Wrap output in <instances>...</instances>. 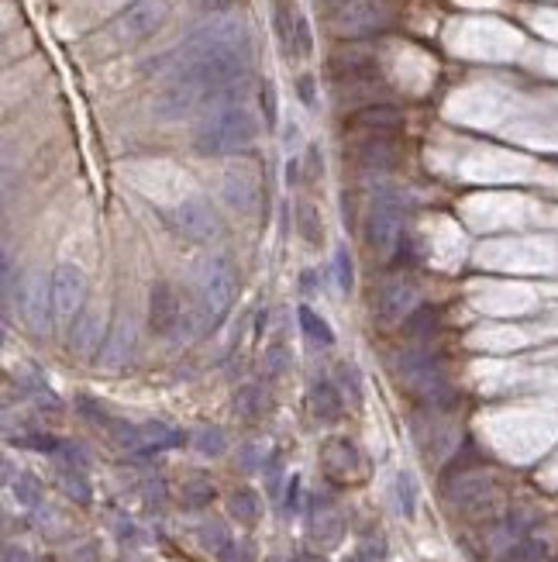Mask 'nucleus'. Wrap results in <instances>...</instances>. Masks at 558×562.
Returning a JSON list of instances; mask_svg holds the SVG:
<instances>
[{
    "instance_id": "nucleus-1",
    "label": "nucleus",
    "mask_w": 558,
    "mask_h": 562,
    "mask_svg": "<svg viewBox=\"0 0 558 562\" xmlns=\"http://www.w3.org/2000/svg\"><path fill=\"white\" fill-rule=\"evenodd\" d=\"M259 139V118L248 108L238 87L203 100V118L193 128V149L201 156H234Z\"/></svg>"
},
{
    "instance_id": "nucleus-2",
    "label": "nucleus",
    "mask_w": 558,
    "mask_h": 562,
    "mask_svg": "<svg viewBox=\"0 0 558 562\" xmlns=\"http://www.w3.org/2000/svg\"><path fill=\"white\" fill-rule=\"evenodd\" d=\"M403 218H407V193L393 183H376L372 211L366 218V242L379 259H389L403 242Z\"/></svg>"
},
{
    "instance_id": "nucleus-3",
    "label": "nucleus",
    "mask_w": 558,
    "mask_h": 562,
    "mask_svg": "<svg viewBox=\"0 0 558 562\" xmlns=\"http://www.w3.org/2000/svg\"><path fill=\"white\" fill-rule=\"evenodd\" d=\"M397 373H400V383L407 390L420 397L428 407L434 411H449L455 404V393H451L449 380L441 373V366L428 356V352H420V349H407L397 356Z\"/></svg>"
},
{
    "instance_id": "nucleus-4",
    "label": "nucleus",
    "mask_w": 558,
    "mask_h": 562,
    "mask_svg": "<svg viewBox=\"0 0 558 562\" xmlns=\"http://www.w3.org/2000/svg\"><path fill=\"white\" fill-rule=\"evenodd\" d=\"M445 497L455 511H462L469 517H482L493 515L500 507V486L486 469H465L445 484Z\"/></svg>"
},
{
    "instance_id": "nucleus-5",
    "label": "nucleus",
    "mask_w": 558,
    "mask_h": 562,
    "mask_svg": "<svg viewBox=\"0 0 558 562\" xmlns=\"http://www.w3.org/2000/svg\"><path fill=\"white\" fill-rule=\"evenodd\" d=\"M197 286H201V304L203 311L214 317V325L232 311L234 294H238V276H234L232 263L224 255H211L201 263L197 273Z\"/></svg>"
},
{
    "instance_id": "nucleus-6",
    "label": "nucleus",
    "mask_w": 558,
    "mask_h": 562,
    "mask_svg": "<svg viewBox=\"0 0 558 562\" xmlns=\"http://www.w3.org/2000/svg\"><path fill=\"white\" fill-rule=\"evenodd\" d=\"M166 15H170L166 0H131L121 15L114 17L110 35H114L118 46H139V42L152 38L162 28Z\"/></svg>"
},
{
    "instance_id": "nucleus-7",
    "label": "nucleus",
    "mask_w": 558,
    "mask_h": 562,
    "mask_svg": "<svg viewBox=\"0 0 558 562\" xmlns=\"http://www.w3.org/2000/svg\"><path fill=\"white\" fill-rule=\"evenodd\" d=\"M170 224L172 232L180 234V238H186V242H193V245H211V242H217L224 234L221 214L207 201H201V197L176 203L170 211Z\"/></svg>"
},
{
    "instance_id": "nucleus-8",
    "label": "nucleus",
    "mask_w": 558,
    "mask_h": 562,
    "mask_svg": "<svg viewBox=\"0 0 558 562\" xmlns=\"http://www.w3.org/2000/svg\"><path fill=\"white\" fill-rule=\"evenodd\" d=\"M331 15H335V28L352 38L383 32L389 25V7L383 0H331Z\"/></svg>"
},
{
    "instance_id": "nucleus-9",
    "label": "nucleus",
    "mask_w": 558,
    "mask_h": 562,
    "mask_svg": "<svg viewBox=\"0 0 558 562\" xmlns=\"http://www.w3.org/2000/svg\"><path fill=\"white\" fill-rule=\"evenodd\" d=\"M52 304H56V314L59 317H77L87 304V273L73 263H59L52 269Z\"/></svg>"
},
{
    "instance_id": "nucleus-10",
    "label": "nucleus",
    "mask_w": 558,
    "mask_h": 562,
    "mask_svg": "<svg viewBox=\"0 0 558 562\" xmlns=\"http://www.w3.org/2000/svg\"><path fill=\"white\" fill-rule=\"evenodd\" d=\"M418 300H420L418 286L410 280H403V276H397V280H387L379 286L372 311H376V317L383 325H397V321H407L410 314L418 311Z\"/></svg>"
},
{
    "instance_id": "nucleus-11",
    "label": "nucleus",
    "mask_w": 558,
    "mask_h": 562,
    "mask_svg": "<svg viewBox=\"0 0 558 562\" xmlns=\"http://www.w3.org/2000/svg\"><path fill=\"white\" fill-rule=\"evenodd\" d=\"M21 311H25V321H28V328L35 335H46L52 328V311H56V304H52V283H46L42 273L28 276V283L21 286Z\"/></svg>"
},
{
    "instance_id": "nucleus-12",
    "label": "nucleus",
    "mask_w": 558,
    "mask_h": 562,
    "mask_svg": "<svg viewBox=\"0 0 558 562\" xmlns=\"http://www.w3.org/2000/svg\"><path fill=\"white\" fill-rule=\"evenodd\" d=\"M321 466L335 484H352L362 476V453L348 438H327L321 449Z\"/></svg>"
},
{
    "instance_id": "nucleus-13",
    "label": "nucleus",
    "mask_w": 558,
    "mask_h": 562,
    "mask_svg": "<svg viewBox=\"0 0 558 562\" xmlns=\"http://www.w3.org/2000/svg\"><path fill=\"white\" fill-rule=\"evenodd\" d=\"M180 321H183L180 294L172 290L170 283H155L152 290H149V325H152V331L172 338L176 328H180Z\"/></svg>"
},
{
    "instance_id": "nucleus-14",
    "label": "nucleus",
    "mask_w": 558,
    "mask_h": 562,
    "mask_svg": "<svg viewBox=\"0 0 558 562\" xmlns=\"http://www.w3.org/2000/svg\"><path fill=\"white\" fill-rule=\"evenodd\" d=\"M221 197L238 214H255L263 207V190H259L252 172H228L224 183H221Z\"/></svg>"
},
{
    "instance_id": "nucleus-15",
    "label": "nucleus",
    "mask_w": 558,
    "mask_h": 562,
    "mask_svg": "<svg viewBox=\"0 0 558 562\" xmlns=\"http://www.w3.org/2000/svg\"><path fill=\"white\" fill-rule=\"evenodd\" d=\"M131 352H135V325H131V317H118L100 345V362L108 369H121V366H128Z\"/></svg>"
},
{
    "instance_id": "nucleus-16",
    "label": "nucleus",
    "mask_w": 558,
    "mask_h": 562,
    "mask_svg": "<svg viewBox=\"0 0 558 562\" xmlns=\"http://www.w3.org/2000/svg\"><path fill=\"white\" fill-rule=\"evenodd\" d=\"M310 542L317 548H335L341 542V535H345V521L335 507H327V504H314V511H310Z\"/></svg>"
},
{
    "instance_id": "nucleus-17",
    "label": "nucleus",
    "mask_w": 558,
    "mask_h": 562,
    "mask_svg": "<svg viewBox=\"0 0 558 562\" xmlns=\"http://www.w3.org/2000/svg\"><path fill=\"white\" fill-rule=\"evenodd\" d=\"M356 159H358V166H366V170H372V172H387V170H397V166H400L397 141L383 139V135L362 141L356 149Z\"/></svg>"
},
{
    "instance_id": "nucleus-18",
    "label": "nucleus",
    "mask_w": 558,
    "mask_h": 562,
    "mask_svg": "<svg viewBox=\"0 0 558 562\" xmlns=\"http://www.w3.org/2000/svg\"><path fill=\"white\" fill-rule=\"evenodd\" d=\"M203 104V97L193 90V87H183V83H170V90L159 97L152 104V110L162 118V121H176V118H183L190 110Z\"/></svg>"
},
{
    "instance_id": "nucleus-19",
    "label": "nucleus",
    "mask_w": 558,
    "mask_h": 562,
    "mask_svg": "<svg viewBox=\"0 0 558 562\" xmlns=\"http://www.w3.org/2000/svg\"><path fill=\"white\" fill-rule=\"evenodd\" d=\"M69 349L77 356H93L100 349V314L79 311L73 328H69Z\"/></svg>"
},
{
    "instance_id": "nucleus-20",
    "label": "nucleus",
    "mask_w": 558,
    "mask_h": 562,
    "mask_svg": "<svg viewBox=\"0 0 558 562\" xmlns=\"http://www.w3.org/2000/svg\"><path fill=\"white\" fill-rule=\"evenodd\" d=\"M310 411H314V418L325 424H335L341 418V411H345V401H341V393L335 383H327V380H317L314 387H310Z\"/></svg>"
},
{
    "instance_id": "nucleus-21",
    "label": "nucleus",
    "mask_w": 558,
    "mask_h": 562,
    "mask_svg": "<svg viewBox=\"0 0 558 562\" xmlns=\"http://www.w3.org/2000/svg\"><path fill=\"white\" fill-rule=\"evenodd\" d=\"M403 114L393 104H366L362 110L352 114V125L356 128H369V131H393V128H400Z\"/></svg>"
},
{
    "instance_id": "nucleus-22",
    "label": "nucleus",
    "mask_w": 558,
    "mask_h": 562,
    "mask_svg": "<svg viewBox=\"0 0 558 562\" xmlns=\"http://www.w3.org/2000/svg\"><path fill=\"white\" fill-rule=\"evenodd\" d=\"M296 234L307 242L310 249H317L325 242V221H321V211L310 201L296 203Z\"/></svg>"
},
{
    "instance_id": "nucleus-23",
    "label": "nucleus",
    "mask_w": 558,
    "mask_h": 562,
    "mask_svg": "<svg viewBox=\"0 0 558 562\" xmlns=\"http://www.w3.org/2000/svg\"><path fill=\"white\" fill-rule=\"evenodd\" d=\"M183 445V435L162 422H149L141 424V449L139 453H162V449H176Z\"/></svg>"
},
{
    "instance_id": "nucleus-24",
    "label": "nucleus",
    "mask_w": 558,
    "mask_h": 562,
    "mask_svg": "<svg viewBox=\"0 0 558 562\" xmlns=\"http://www.w3.org/2000/svg\"><path fill=\"white\" fill-rule=\"evenodd\" d=\"M201 542H203V548L214 552L221 562H238V556H234V538L224 525H217V521L201 525Z\"/></svg>"
},
{
    "instance_id": "nucleus-25",
    "label": "nucleus",
    "mask_w": 558,
    "mask_h": 562,
    "mask_svg": "<svg viewBox=\"0 0 558 562\" xmlns=\"http://www.w3.org/2000/svg\"><path fill=\"white\" fill-rule=\"evenodd\" d=\"M228 511H232L238 525H255L259 515H263V504H259V497L252 490H234L232 497H228Z\"/></svg>"
},
{
    "instance_id": "nucleus-26",
    "label": "nucleus",
    "mask_w": 558,
    "mask_h": 562,
    "mask_svg": "<svg viewBox=\"0 0 558 562\" xmlns=\"http://www.w3.org/2000/svg\"><path fill=\"white\" fill-rule=\"evenodd\" d=\"M234 411L242 414V418H248V422H255L259 414L265 411V393L259 383H245L242 390L234 393Z\"/></svg>"
},
{
    "instance_id": "nucleus-27",
    "label": "nucleus",
    "mask_w": 558,
    "mask_h": 562,
    "mask_svg": "<svg viewBox=\"0 0 558 562\" xmlns=\"http://www.w3.org/2000/svg\"><path fill=\"white\" fill-rule=\"evenodd\" d=\"M59 484H62V490H66V497L69 500H77V504H90L93 490H90V484H87V476H83V469L79 466H62Z\"/></svg>"
},
{
    "instance_id": "nucleus-28",
    "label": "nucleus",
    "mask_w": 558,
    "mask_h": 562,
    "mask_svg": "<svg viewBox=\"0 0 558 562\" xmlns=\"http://www.w3.org/2000/svg\"><path fill=\"white\" fill-rule=\"evenodd\" d=\"M296 317H300V328H304V335H307L310 342L335 345V331L327 328L325 317H317V314L310 311V307H300V311H296Z\"/></svg>"
},
{
    "instance_id": "nucleus-29",
    "label": "nucleus",
    "mask_w": 558,
    "mask_h": 562,
    "mask_svg": "<svg viewBox=\"0 0 558 562\" xmlns=\"http://www.w3.org/2000/svg\"><path fill=\"white\" fill-rule=\"evenodd\" d=\"M180 500H183V507H190V511H201V507H207L214 500V484L203 480V476H193V480L183 484V497Z\"/></svg>"
},
{
    "instance_id": "nucleus-30",
    "label": "nucleus",
    "mask_w": 558,
    "mask_h": 562,
    "mask_svg": "<svg viewBox=\"0 0 558 562\" xmlns=\"http://www.w3.org/2000/svg\"><path fill=\"white\" fill-rule=\"evenodd\" d=\"M11 494H15L21 507H38L42 504V484L31 473H17L15 480H11Z\"/></svg>"
},
{
    "instance_id": "nucleus-31",
    "label": "nucleus",
    "mask_w": 558,
    "mask_h": 562,
    "mask_svg": "<svg viewBox=\"0 0 558 562\" xmlns=\"http://www.w3.org/2000/svg\"><path fill=\"white\" fill-rule=\"evenodd\" d=\"M193 449L201 455L217 459V455H224V449H228V438H224L221 428H197L193 432Z\"/></svg>"
},
{
    "instance_id": "nucleus-32",
    "label": "nucleus",
    "mask_w": 558,
    "mask_h": 562,
    "mask_svg": "<svg viewBox=\"0 0 558 562\" xmlns=\"http://www.w3.org/2000/svg\"><path fill=\"white\" fill-rule=\"evenodd\" d=\"M397 504H400V511L407 517H414V511H418V486H414V476H410V473H400V476H397Z\"/></svg>"
},
{
    "instance_id": "nucleus-33",
    "label": "nucleus",
    "mask_w": 558,
    "mask_h": 562,
    "mask_svg": "<svg viewBox=\"0 0 558 562\" xmlns=\"http://www.w3.org/2000/svg\"><path fill=\"white\" fill-rule=\"evenodd\" d=\"M335 276H338L341 294H352V286H356V269H352V255H348L345 245L335 249Z\"/></svg>"
},
{
    "instance_id": "nucleus-34",
    "label": "nucleus",
    "mask_w": 558,
    "mask_h": 562,
    "mask_svg": "<svg viewBox=\"0 0 558 562\" xmlns=\"http://www.w3.org/2000/svg\"><path fill=\"white\" fill-rule=\"evenodd\" d=\"M286 369H290V349L286 345H269L265 349V376L279 380V376H286Z\"/></svg>"
},
{
    "instance_id": "nucleus-35",
    "label": "nucleus",
    "mask_w": 558,
    "mask_h": 562,
    "mask_svg": "<svg viewBox=\"0 0 558 562\" xmlns=\"http://www.w3.org/2000/svg\"><path fill=\"white\" fill-rule=\"evenodd\" d=\"M434 328H438V314L431 307H420V311H414L407 317V331L410 335H431Z\"/></svg>"
},
{
    "instance_id": "nucleus-36",
    "label": "nucleus",
    "mask_w": 558,
    "mask_h": 562,
    "mask_svg": "<svg viewBox=\"0 0 558 562\" xmlns=\"http://www.w3.org/2000/svg\"><path fill=\"white\" fill-rule=\"evenodd\" d=\"M263 114H265V125L276 128L279 108H276V87H273V83H265L263 87Z\"/></svg>"
},
{
    "instance_id": "nucleus-37",
    "label": "nucleus",
    "mask_w": 558,
    "mask_h": 562,
    "mask_svg": "<svg viewBox=\"0 0 558 562\" xmlns=\"http://www.w3.org/2000/svg\"><path fill=\"white\" fill-rule=\"evenodd\" d=\"M259 459H265L263 449H255V445H245V449H242V466L245 469H255L259 466Z\"/></svg>"
},
{
    "instance_id": "nucleus-38",
    "label": "nucleus",
    "mask_w": 558,
    "mask_h": 562,
    "mask_svg": "<svg viewBox=\"0 0 558 562\" xmlns=\"http://www.w3.org/2000/svg\"><path fill=\"white\" fill-rule=\"evenodd\" d=\"M4 562H35L28 556V548L21 546H4Z\"/></svg>"
},
{
    "instance_id": "nucleus-39",
    "label": "nucleus",
    "mask_w": 558,
    "mask_h": 562,
    "mask_svg": "<svg viewBox=\"0 0 558 562\" xmlns=\"http://www.w3.org/2000/svg\"><path fill=\"white\" fill-rule=\"evenodd\" d=\"M307 170H310V176H321V172H325V159L317 156V149H307Z\"/></svg>"
},
{
    "instance_id": "nucleus-40",
    "label": "nucleus",
    "mask_w": 558,
    "mask_h": 562,
    "mask_svg": "<svg viewBox=\"0 0 558 562\" xmlns=\"http://www.w3.org/2000/svg\"><path fill=\"white\" fill-rule=\"evenodd\" d=\"M300 97H304L307 108H314V79L310 77H300Z\"/></svg>"
},
{
    "instance_id": "nucleus-41",
    "label": "nucleus",
    "mask_w": 558,
    "mask_h": 562,
    "mask_svg": "<svg viewBox=\"0 0 558 562\" xmlns=\"http://www.w3.org/2000/svg\"><path fill=\"white\" fill-rule=\"evenodd\" d=\"M269 494H279V463H269Z\"/></svg>"
},
{
    "instance_id": "nucleus-42",
    "label": "nucleus",
    "mask_w": 558,
    "mask_h": 562,
    "mask_svg": "<svg viewBox=\"0 0 558 562\" xmlns=\"http://www.w3.org/2000/svg\"><path fill=\"white\" fill-rule=\"evenodd\" d=\"M300 562H325V559H317V556H304Z\"/></svg>"
},
{
    "instance_id": "nucleus-43",
    "label": "nucleus",
    "mask_w": 558,
    "mask_h": 562,
    "mask_svg": "<svg viewBox=\"0 0 558 562\" xmlns=\"http://www.w3.org/2000/svg\"><path fill=\"white\" fill-rule=\"evenodd\" d=\"M273 562H279V559H273Z\"/></svg>"
}]
</instances>
